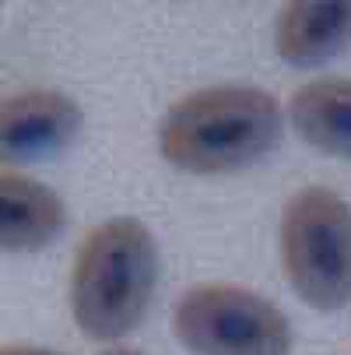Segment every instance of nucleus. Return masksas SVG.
<instances>
[{
    "label": "nucleus",
    "mask_w": 351,
    "mask_h": 355,
    "mask_svg": "<svg viewBox=\"0 0 351 355\" xmlns=\"http://www.w3.org/2000/svg\"><path fill=\"white\" fill-rule=\"evenodd\" d=\"M159 285V243L141 218L120 215L84 232L71 268V313L84 338L116 341L141 327Z\"/></svg>",
    "instance_id": "f03ea898"
},
{
    "label": "nucleus",
    "mask_w": 351,
    "mask_h": 355,
    "mask_svg": "<svg viewBox=\"0 0 351 355\" xmlns=\"http://www.w3.org/2000/svg\"><path fill=\"white\" fill-rule=\"evenodd\" d=\"M288 120L309 148L351 159V78H316L295 88Z\"/></svg>",
    "instance_id": "6e6552de"
},
{
    "label": "nucleus",
    "mask_w": 351,
    "mask_h": 355,
    "mask_svg": "<svg viewBox=\"0 0 351 355\" xmlns=\"http://www.w3.org/2000/svg\"><path fill=\"white\" fill-rule=\"evenodd\" d=\"M351 46V4H288L274 18V49L295 67L327 64Z\"/></svg>",
    "instance_id": "0eeeda50"
},
{
    "label": "nucleus",
    "mask_w": 351,
    "mask_h": 355,
    "mask_svg": "<svg viewBox=\"0 0 351 355\" xmlns=\"http://www.w3.org/2000/svg\"><path fill=\"white\" fill-rule=\"evenodd\" d=\"M67 225V208L53 187L32 176L8 173L0 176V246L4 253L46 250Z\"/></svg>",
    "instance_id": "423d86ee"
},
{
    "label": "nucleus",
    "mask_w": 351,
    "mask_h": 355,
    "mask_svg": "<svg viewBox=\"0 0 351 355\" xmlns=\"http://www.w3.org/2000/svg\"><path fill=\"white\" fill-rule=\"evenodd\" d=\"M172 334L193 355H288L291 324L274 302L228 282L193 285L172 310Z\"/></svg>",
    "instance_id": "20e7f679"
},
{
    "label": "nucleus",
    "mask_w": 351,
    "mask_h": 355,
    "mask_svg": "<svg viewBox=\"0 0 351 355\" xmlns=\"http://www.w3.org/2000/svg\"><path fill=\"white\" fill-rule=\"evenodd\" d=\"M0 355H64V352H53V348H35V345H8Z\"/></svg>",
    "instance_id": "1a4fd4ad"
},
{
    "label": "nucleus",
    "mask_w": 351,
    "mask_h": 355,
    "mask_svg": "<svg viewBox=\"0 0 351 355\" xmlns=\"http://www.w3.org/2000/svg\"><path fill=\"white\" fill-rule=\"evenodd\" d=\"M81 110L71 95L53 88H28L4 98L0 110V151L4 162L53 159L78 137Z\"/></svg>",
    "instance_id": "39448f33"
},
{
    "label": "nucleus",
    "mask_w": 351,
    "mask_h": 355,
    "mask_svg": "<svg viewBox=\"0 0 351 355\" xmlns=\"http://www.w3.org/2000/svg\"><path fill=\"white\" fill-rule=\"evenodd\" d=\"M281 271L320 313L351 302V205L330 187H303L281 208Z\"/></svg>",
    "instance_id": "7ed1b4c3"
},
{
    "label": "nucleus",
    "mask_w": 351,
    "mask_h": 355,
    "mask_svg": "<svg viewBox=\"0 0 351 355\" xmlns=\"http://www.w3.org/2000/svg\"><path fill=\"white\" fill-rule=\"evenodd\" d=\"M285 127L278 98L257 85H211L183 95L159 123L162 159L193 176L239 173L260 162Z\"/></svg>",
    "instance_id": "f257e3e1"
},
{
    "label": "nucleus",
    "mask_w": 351,
    "mask_h": 355,
    "mask_svg": "<svg viewBox=\"0 0 351 355\" xmlns=\"http://www.w3.org/2000/svg\"><path fill=\"white\" fill-rule=\"evenodd\" d=\"M102 355H144V352H137V348H106Z\"/></svg>",
    "instance_id": "9d476101"
}]
</instances>
